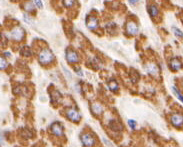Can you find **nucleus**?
<instances>
[{"instance_id":"obj_1","label":"nucleus","mask_w":183,"mask_h":147,"mask_svg":"<svg viewBox=\"0 0 183 147\" xmlns=\"http://www.w3.org/2000/svg\"><path fill=\"white\" fill-rule=\"evenodd\" d=\"M38 59L42 65H48L54 60V55L49 49H43L39 53Z\"/></svg>"},{"instance_id":"obj_2","label":"nucleus","mask_w":183,"mask_h":147,"mask_svg":"<svg viewBox=\"0 0 183 147\" xmlns=\"http://www.w3.org/2000/svg\"><path fill=\"white\" fill-rule=\"evenodd\" d=\"M24 35H25V31L20 26H17L15 28H13L10 31V34H9L10 38L12 40H15V41H21L24 37Z\"/></svg>"},{"instance_id":"obj_3","label":"nucleus","mask_w":183,"mask_h":147,"mask_svg":"<svg viewBox=\"0 0 183 147\" xmlns=\"http://www.w3.org/2000/svg\"><path fill=\"white\" fill-rule=\"evenodd\" d=\"M66 116L69 120H71L72 122H79L81 119V115L80 113L74 108H69L66 111Z\"/></svg>"},{"instance_id":"obj_4","label":"nucleus","mask_w":183,"mask_h":147,"mask_svg":"<svg viewBox=\"0 0 183 147\" xmlns=\"http://www.w3.org/2000/svg\"><path fill=\"white\" fill-rule=\"evenodd\" d=\"M170 121L172 125L176 127V128H182L183 127V114L181 113H175L173 114L171 118H170Z\"/></svg>"},{"instance_id":"obj_5","label":"nucleus","mask_w":183,"mask_h":147,"mask_svg":"<svg viewBox=\"0 0 183 147\" xmlns=\"http://www.w3.org/2000/svg\"><path fill=\"white\" fill-rule=\"evenodd\" d=\"M81 142L85 147H92L95 144V139L89 133H85L81 135Z\"/></svg>"},{"instance_id":"obj_6","label":"nucleus","mask_w":183,"mask_h":147,"mask_svg":"<svg viewBox=\"0 0 183 147\" xmlns=\"http://www.w3.org/2000/svg\"><path fill=\"white\" fill-rule=\"evenodd\" d=\"M126 34L127 35H135L138 32V26L134 21H129L126 24Z\"/></svg>"},{"instance_id":"obj_7","label":"nucleus","mask_w":183,"mask_h":147,"mask_svg":"<svg viewBox=\"0 0 183 147\" xmlns=\"http://www.w3.org/2000/svg\"><path fill=\"white\" fill-rule=\"evenodd\" d=\"M85 23H86L87 28L90 30H94L98 27V20H97V18H95L93 16H87Z\"/></svg>"},{"instance_id":"obj_8","label":"nucleus","mask_w":183,"mask_h":147,"mask_svg":"<svg viewBox=\"0 0 183 147\" xmlns=\"http://www.w3.org/2000/svg\"><path fill=\"white\" fill-rule=\"evenodd\" d=\"M50 129L55 136L59 137V136H62V134H63V127L59 122H54V123L51 124Z\"/></svg>"},{"instance_id":"obj_9","label":"nucleus","mask_w":183,"mask_h":147,"mask_svg":"<svg viewBox=\"0 0 183 147\" xmlns=\"http://www.w3.org/2000/svg\"><path fill=\"white\" fill-rule=\"evenodd\" d=\"M66 59L69 63H77L79 61V56L75 51L68 49L66 50Z\"/></svg>"},{"instance_id":"obj_10","label":"nucleus","mask_w":183,"mask_h":147,"mask_svg":"<svg viewBox=\"0 0 183 147\" xmlns=\"http://www.w3.org/2000/svg\"><path fill=\"white\" fill-rule=\"evenodd\" d=\"M146 71L155 77H157L159 75V68H158L157 64H155V63H148L146 65Z\"/></svg>"},{"instance_id":"obj_11","label":"nucleus","mask_w":183,"mask_h":147,"mask_svg":"<svg viewBox=\"0 0 183 147\" xmlns=\"http://www.w3.org/2000/svg\"><path fill=\"white\" fill-rule=\"evenodd\" d=\"M169 65H170V69H172L173 71H178V70L181 69L183 66L182 62L180 61L179 59H177V58L171 59V60H170V63H169Z\"/></svg>"},{"instance_id":"obj_12","label":"nucleus","mask_w":183,"mask_h":147,"mask_svg":"<svg viewBox=\"0 0 183 147\" xmlns=\"http://www.w3.org/2000/svg\"><path fill=\"white\" fill-rule=\"evenodd\" d=\"M91 111L93 112L94 115H100L103 111V108L101 106V104L99 103H93L91 106Z\"/></svg>"},{"instance_id":"obj_13","label":"nucleus","mask_w":183,"mask_h":147,"mask_svg":"<svg viewBox=\"0 0 183 147\" xmlns=\"http://www.w3.org/2000/svg\"><path fill=\"white\" fill-rule=\"evenodd\" d=\"M109 127L112 129V130H116V131H120L123 129V126L120 122L116 121V120H111L109 122Z\"/></svg>"},{"instance_id":"obj_14","label":"nucleus","mask_w":183,"mask_h":147,"mask_svg":"<svg viewBox=\"0 0 183 147\" xmlns=\"http://www.w3.org/2000/svg\"><path fill=\"white\" fill-rule=\"evenodd\" d=\"M60 98H61V94L57 90H54L53 92L51 93V102L52 103H57L58 101L60 100Z\"/></svg>"},{"instance_id":"obj_15","label":"nucleus","mask_w":183,"mask_h":147,"mask_svg":"<svg viewBox=\"0 0 183 147\" xmlns=\"http://www.w3.org/2000/svg\"><path fill=\"white\" fill-rule=\"evenodd\" d=\"M23 7H24V9H25L26 11H28V12H32V11H34V9H35L33 2H31V1H29V0L25 1Z\"/></svg>"},{"instance_id":"obj_16","label":"nucleus","mask_w":183,"mask_h":147,"mask_svg":"<svg viewBox=\"0 0 183 147\" xmlns=\"http://www.w3.org/2000/svg\"><path fill=\"white\" fill-rule=\"evenodd\" d=\"M148 12L151 17H156L158 15V9L155 5H149L148 6Z\"/></svg>"},{"instance_id":"obj_17","label":"nucleus","mask_w":183,"mask_h":147,"mask_svg":"<svg viewBox=\"0 0 183 147\" xmlns=\"http://www.w3.org/2000/svg\"><path fill=\"white\" fill-rule=\"evenodd\" d=\"M108 88H109L111 91H117V90H118V84H117L116 80H114V79L110 80L109 83H108Z\"/></svg>"},{"instance_id":"obj_18","label":"nucleus","mask_w":183,"mask_h":147,"mask_svg":"<svg viewBox=\"0 0 183 147\" xmlns=\"http://www.w3.org/2000/svg\"><path fill=\"white\" fill-rule=\"evenodd\" d=\"M20 53H21V55L25 56V57H29V56H31L30 49H29V47H27V46L23 47L22 49H21V51H20Z\"/></svg>"},{"instance_id":"obj_19","label":"nucleus","mask_w":183,"mask_h":147,"mask_svg":"<svg viewBox=\"0 0 183 147\" xmlns=\"http://www.w3.org/2000/svg\"><path fill=\"white\" fill-rule=\"evenodd\" d=\"M172 90H173L174 94H175L176 96L178 97V99H179V100H180L183 103V95L181 94V93H180V91H179V90L176 88L175 86H172Z\"/></svg>"},{"instance_id":"obj_20","label":"nucleus","mask_w":183,"mask_h":147,"mask_svg":"<svg viewBox=\"0 0 183 147\" xmlns=\"http://www.w3.org/2000/svg\"><path fill=\"white\" fill-rule=\"evenodd\" d=\"M74 3H75V0H63V4H64V6L67 8L73 6Z\"/></svg>"},{"instance_id":"obj_21","label":"nucleus","mask_w":183,"mask_h":147,"mask_svg":"<svg viewBox=\"0 0 183 147\" xmlns=\"http://www.w3.org/2000/svg\"><path fill=\"white\" fill-rule=\"evenodd\" d=\"M172 30L174 32V34H175L176 36H178V37H183V32L180 29H178L177 27H172Z\"/></svg>"},{"instance_id":"obj_22","label":"nucleus","mask_w":183,"mask_h":147,"mask_svg":"<svg viewBox=\"0 0 183 147\" xmlns=\"http://www.w3.org/2000/svg\"><path fill=\"white\" fill-rule=\"evenodd\" d=\"M0 66H1V70L5 69L7 67V62H6V60L3 57L0 58Z\"/></svg>"},{"instance_id":"obj_23","label":"nucleus","mask_w":183,"mask_h":147,"mask_svg":"<svg viewBox=\"0 0 183 147\" xmlns=\"http://www.w3.org/2000/svg\"><path fill=\"white\" fill-rule=\"evenodd\" d=\"M128 124H129V126L131 129L134 130V129L136 128V122H135L134 120H128Z\"/></svg>"},{"instance_id":"obj_24","label":"nucleus","mask_w":183,"mask_h":147,"mask_svg":"<svg viewBox=\"0 0 183 147\" xmlns=\"http://www.w3.org/2000/svg\"><path fill=\"white\" fill-rule=\"evenodd\" d=\"M34 2H35V5L38 8L43 7V4H42V1H41V0H34Z\"/></svg>"},{"instance_id":"obj_25","label":"nucleus","mask_w":183,"mask_h":147,"mask_svg":"<svg viewBox=\"0 0 183 147\" xmlns=\"http://www.w3.org/2000/svg\"><path fill=\"white\" fill-rule=\"evenodd\" d=\"M129 1V3L131 5H135V4H137V2L139 0H128Z\"/></svg>"},{"instance_id":"obj_26","label":"nucleus","mask_w":183,"mask_h":147,"mask_svg":"<svg viewBox=\"0 0 183 147\" xmlns=\"http://www.w3.org/2000/svg\"><path fill=\"white\" fill-rule=\"evenodd\" d=\"M4 54L6 55V56H11V54H10V53H8V52H5Z\"/></svg>"},{"instance_id":"obj_27","label":"nucleus","mask_w":183,"mask_h":147,"mask_svg":"<svg viewBox=\"0 0 183 147\" xmlns=\"http://www.w3.org/2000/svg\"><path fill=\"white\" fill-rule=\"evenodd\" d=\"M11 1H14V2H16V1H18V0H11Z\"/></svg>"}]
</instances>
